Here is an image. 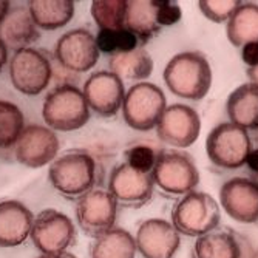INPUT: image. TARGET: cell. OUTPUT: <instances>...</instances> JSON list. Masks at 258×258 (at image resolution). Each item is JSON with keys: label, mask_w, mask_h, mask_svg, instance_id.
<instances>
[{"label": "cell", "mask_w": 258, "mask_h": 258, "mask_svg": "<svg viewBox=\"0 0 258 258\" xmlns=\"http://www.w3.org/2000/svg\"><path fill=\"white\" fill-rule=\"evenodd\" d=\"M162 78L176 98L201 101L212 87V67L203 53L182 51L167 62Z\"/></svg>", "instance_id": "6da1fadb"}, {"label": "cell", "mask_w": 258, "mask_h": 258, "mask_svg": "<svg viewBox=\"0 0 258 258\" xmlns=\"http://www.w3.org/2000/svg\"><path fill=\"white\" fill-rule=\"evenodd\" d=\"M48 179L67 200H79L95 189L96 161L84 150H70L50 164Z\"/></svg>", "instance_id": "7a4b0ae2"}, {"label": "cell", "mask_w": 258, "mask_h": 258, "mask_svg": "<svg viewBox=\"0 0 258 258\" xmlns=\"http://www.w3.org/2000/svg\"><path fill=\"white\" fill-rule=\"evenodd\" d=\"M90 107L81 88L73 84H60L46 95L42 116L53 132H75L90 121Z\"/></svg>", "instance_id": "3957f363"}, {"label": "cell", "mask_w": 258, "mask_h": 258, "mask_svg": "<svg viewBox=\"0 0 258 258\" xmlns=\"http://www.w3.org/2000/svg\"><path fill=\"white\" fill-rule=\"evenodd\" d=\"M220 203L206 192L194 190L179 198L172 210V224L179 235L187 238H200L220 227Z\"/></svg>", "instance_id": "277c9868"}, {"label": "cell", "mask_w": 258, "mask_h": 258, "mask_svg": "<svg viewBox=\"0 0 258 258\" xmlns=\"http://www.w3.org/2000/svg\"><path fill=\"white\" fill-rule=\"evenodd\" d=\"M155 185L167 197H184L197 190L200 172L194 158L182 150H159L152 172Z\"/></svg>", "instance_id": "5b68a950"}, {"label": "cell", "mask_w": 258, "mask_h": 258, "mask_svg": "<svg viewBox=\"0 0 258 258\" xmlns=\"http://www.w3.org/2000/svg\"><path fill=\"white\" fill-rule=\"evenodd\" d=\"M166 108V95L156 84L147 81L138 82L125 93L122 118L130 128L136 132H149L156 128Z\"/></svg>", "instance_id": "8992f818"}, {"label": "cell", "mask_w": 258, "mask_h": 258, "mask_svg": "<svg viewBox=\"0 0 258 258\" xmlns=\"http://www.w3.org/2000/svg\"><path fill=\"white\" fill-rule=\"evenodd\" d=\"M250 150L252 143L247 130L232 122L218 124L206 138L207 158L220 169H241L246 166V158Z\"/></svg>", "instance_id": "52a82bcc"}, {"label": "cell", "mask_w": 258, "mask_h": 258, "mask_svg": "<svg viewBox=\"0 0 258 258\" xmlns=\"http://www.w3.org/2000/svg\"><path fill=\"white\" fill-rule=\"evenodd\" d=\"M53 78L50 54L39 48L16 51L10 60V79L13 87L27 96H37L48 88Z\"/></svg>", "instance_id": "ba28073f"}, {"label": "cell", "mask_w": 258, "mask_h": 258, "mask_svg": "<svg viewBox=\"0 0 258 258\" xmlns=\"http://www.w3.org/2000/svg\"><path fill=\"white\" fill-rule=\"evenodd\" d=\"M30 237L42 253L67 252L76 243V227L65 214L56 209H45L34 217Z\"/></svg>", "instance_id": "9c48e42d"}, {"label": "cell", "mask_w": 258, "mask_h": 258, "mask_svg": "<svg viewBox=\"0 0 258 258\" xmlns=\"http://www.w3.org/2000/svg\"><path fill=\"white\" fill-rule=\"evenodd\" d=\"M156 136L176 150L197 143L201 132V118L195 108L185 104H172L164 110L156 125Z\"/></svg>", "instance_id": "30bf717a"}, {"label": "cell", "mask_w": 258, "mask_h": 258, "mask_svg": "<svg viewBox=\"0 0 258 258\" xmlns=\"http://www.w3.org/2000/svg\"><path fill=\"white\" fill-rule=\"evenodd\" d=\"M118 203L108 190L93 189L78 200L76 218L85 235L98 238L114 227L118 218Z\"/></svg>", "instance_id": "8fae6325"}, {"label": "cell", "mask_w": 258, "mask_h": 258, "mask_svg": "<svg viewBox=\"0 0 258 258\" xmlns=\"http://www.w3.org/2000/svg\"><path fill=\"white\" fill-rule=\"evenodd\" d=\"M96 36L85 28L65 33L56 42L54 57L57 63L72 73H87L99 60Z\"/></svg>", "instance_id": "7c38bea8"}, {"label": "cell", "mask_w": 258, "mask_h": 258, "mask_svg": "<svg viewBox=\"0 0 258 258\" xmlns=\"http://www.w3.org/2000/svg\"><path fill=\"white\" fill-rule=\"evenodd\" d=\"M107 190L119 206L139 209L150 203L155 190V182L152 173L138 172L127 162H122L111 170Z\"/></svg>", "instance_id": "4fadbf2b"}, {"label": "cell", "mask_w": 258, "mask_h": 258, "mask_svg": "<svg viewBox=\"0 0 258 258\" xmlns=\"http://www.w3.org/2000/svg\"><path fill=\"white\" fill-rule=\"evenodd\" d=\"M82 93L91 111L102 118H111L122 110L127 91L121 78L111 73L110 70H101L88 76Z\"/></svg>", "instance_id": "5bb4252c"}, {"label": "cell", "mask_w": 258, "mask_h": 258, "mask_svg": "<svg viewBox=\"0 0 258 258\" xmlns=\"http://www.w3.org/2000/svg\"><path fill=\"white\" fill-rule=\"evenodd\" d=\"M57 135L46 125H27L16 144V159L30 169H40L51 164L59 153Z\"/></svg>", "instance_id": "9a60e30c"}, {"label": "cell", "mask_w": 258, "mask_h": 258, "mask_svg": "<svg viewBox=\"0 0 258 258\" xmlns=\"http://www.w3.org/2000/svg\"><path fill=\"white\" fill-rule=\"evenodd\" d=\"M220 204L233 221H258V182L243 176L227 179L220 189Z\"/></svg>", "instance_id": "2e32d148"}, {"label": "cell", "mask_w": 258, "mask_h": 258, "mask_svg": "<svg viewBox=\"0 0 258 258\" xmlns=\"http://www.w3.org/2000/svg\"><path fill=\"white\" fill-rule=\"evenodd\" d=\"M135 241L143 258H173L182 240L170 221L149 218L139 224Z\"/></svg>", "instance_id": "e0dca14e"}, {"label": "cell", "mask_w": 258, "mask_h": 258, "mask_svg": "<svg viewBox=\"0 0 258 258\" xmlns=\"http://www.w3.org/2000/svg\"><path fill=\"white\" fill-rule=\"evenodd\" d=\"M34 215L17 200H0V247H16L31 233Z\"/></svg>", "instance_id": "ac0fdd59"}, {"label": "cell", "mask_w": 258, "mask_h": 258, "mask_svg": "<svg viewBox=\"0 0 258 258\" xmlns=\"http://www.w3.org/2000/svg\"><path fill=\"white\" fill-rule=\"evenodd\" d=\"M194 258H244V243L233 230L218 227L194 240Z\"/></svg>", "instance_id": "d6986e66"}, {"label": "cell", "mask_w": 258, "mask_h": 258, "mask_svg": "<svg viewBox=\"0 0 258 258\" xmlns=\"http://www.w3.org/2000/svg\"><path fill=\"white\" fill-rule=\"evenodd\" d=\"M229 122L244 130H258V87L247 82L233 90L226 102Z\"/></svg>", "instance_id": "ffe728a7"}, {"label": "cell", "mask_w": 258, "mask_h": 258, "mask_svg": "<svg viewBox=\"0 0 258 258\" xmlns=\"http://www.w3.org/2000/svg\"><path fill=\"white\" fill-rule=\"evenodd\" d=\"M39 37L40 33L28 13V8L10 10L7 19L0 25V39L5 42L8 48L14 50V53L23 48H30V45Z\"/></svg>", "instance_id": "44dd1931"}, {"label": "cell", "mask_w": 258, "mask_h": 258, "mask_svg": "<svg viewBox=\"0 0 258 258\" xmlns=\"http://www.w3.org/2000/svg\"><path fill=\"white\" fill-rule=\"evenodd\" d=\"M124 28L138 37L141 46H146L161 31L156 20V0H127Z\"/></svg>", "instance_id": "7402d4cb"}, {"label": "cell", "mask_w": 258, "mask_h": 258, "mask_svg": "<svg viewBox=\"0 0 258 258\" xmlns=\"http://www.w3.org/2000/svg\"><path fill=\"white\" fill-rule=\"evenodd\" d=\"M27 7L36 27L46 31L65 27L75 16L72 0H31Z\"/></svg>", "instance_id": "603a6c76"}, {"label": "cell", "mask_w": 258, "mask_h": 258, "mask_svg": "<svg viewBox=\"0 0 258 258\" xmlns=\"http://www.w3.org/2000/svg\"><path fill=\"white\" fill-rule=\"evenodd\" d=\"M110 72L114 73L122 81H136L146 82L153 73V59L150 53L144 48H139L130 51V53H119L113 54L108 59Z\"/></svg>", "instance_id": "cb8c5ba5"}, {"label": "cell", "mask_w": 258, "mask_h": 258, "mask_svg": "<svg viewBox=\"0 0 258 258\" xmlns=\"http://www.w3.org/2000/svg\"><path fill=\"white\" fill-rule=\"evenodd\" d=\"M226 34L229 42L243 48L246 43H258V5L243 2L240 8L226 23Z\"/></svg>", "instance_id": "d4e9b609"}, {"label": "cell", "mask_w": 258, "mask_h": 258, "mask_svg": "<svg viewBox=\"0 0 258 258\" xmlns=\"http://www.w3.org/2000/svg\"><path fill=\"white\" fill-rule=\"evenodd\" d=\"M136 252L135 237L121 227H113L95 238L90 249L91 258H135Z\"/></svg>", "instance_id": "484cf974"}, {"label": "cell", "mask_w": 258, "mask_h": 258, "mask_svg": "<svg viewBox=\"0 0 258 258\" xmlns=\"http://www.w3.org/2000/svg\"><path fill=\"white\" fill-rule=\"evenodd\" d=\"M25 127L22 110L10 101L0 99V149L16 147Z\"/></svg>", "instance_id": "4316f807"}, {"label": "cell", "mask_w": 258, "mask_h": 258, "mask_svg": "<svg viewBox=\"0 0 258 258\" xmlns=\"http://www.w3.org/2000/svg\"><path fill=\"white\" fill-rule=\"evenodd\" d=\"M127 0H95L91 2V17L99 30H122Z\"/></svg>", "instance_id": "83f0119b"}, {"label": "cell", "mask_w": 258, "mask_h": 258, "mask_svg": "<svg viewBox=\"0 0 258 258\" xmlns=\"http://www.w3.org/2000/svg\"><path fill=\"white\" fill-rule=\"evenodd\" d=\"M96 43L99 53L113 56L119 53H130L139 48L138 37L128 30H99L96 34Z\"/></svg>", "instance_id": "f1b7e54d"}, {"label": "cell", "mask_w": 258, "mask_h": 258, "mask_svg": "<svg viewBox=\"0 0 258 258\" xmlns=\"http://www.w3.org/2000/svg\"><path fill=\"white\" fill-rule=\"evenodd\" d=\"M243 2L240 0H200L198 8L214 23H227Z\"/></svg>", "instance_id": "f546056e"}, {"label": "cell", "mask_w": 258, "mask_h": 258, "mask_svg": "<svg viewBox=\"0 0 258 258\" xmlns=\"http://www.w3.org/2000/svg\"><path fill=\"white\" fill-rule=\"evenodd\" d=\"M125 162L130 167L143 173H152L158 159V152L149 146H135L125 152Z\"/></svg>", "instance_id": "4dcf8cb0"}, {"label": "cell", "mask_w": 258, "mask_h": 258, "mask_svg": "<svg viewBox=\"0 0 258 258\" xmlns=\"http://www.w3.org/2000/svg\"><path fill=\"white\" fill-rule=\"evenodd\" d=\"M181 7L175 0H159V2H156V20L161 28L175 25L181 20Z\"/></svg>", "instance_id": "1f68e13d"}, {"label": "cell", "mask_w": 258, "mask_h": 258, "mask_svg": "<svg viewBox=\"0 0 258 258\" xmlns=\"http://www.w3.org/2000/svg\"><path fill=\"white\" fill-rule=\"evenodd\" d=\"M241 59L247 65V68H255L258 67V43H246L241 48Z\"/></svg>", "instance_id": "d6a6232c"}, {"label": "cell", "mask_w": 258, "mask_h": 258, "mask_svg": "<svg viewBox=\"0 0 258 258\" xmlns=\"http://www.w3.org/2000/svg\"><path fill=\"white\" fill-rule=\"evenodd\" d=\"M246 166L250 172L258 173V149H252L246 158Z\"/></svg>", "instance_id": "836d02e7"}, {"label": "cell", "mask_w": 258, "mask_h": 258, "mask_svg": "<svg viewBox=\"0 0 258 258\" xmlns=\"http://www.w3.org/2000/svg\"><path fill=\"white\" fill-rule=\"evenodd\" d=\"M192 246H194V243L182 244V241H181V246H179V249L176 250V253L173 255V258H194Z\"/></svg>", "instance_id": "e575fe53"}, {"label": "cell", "mask_w": 258, "mask_h": 258, "mask_svg": "<svg viewBox=\"0 0 258 258\" xmlns=\"http://www.w3.org/2000/svg\"><path fill=\"white\" fill-rule=\"evenodd\" d=\"M7 62H8V46L0 39V72H2V68L7 65Z\"/></svg>", "instance_id": "d590c367"}, {"label": "cell", "mask_w": 258, "mask_h": 258, "mask_svg": "<svg viewBox=\"0 0 258 258\" xmlns=\"http://www.w3.org/2000/svg\"><path fill=\"white\" fill-rule=\"evenodd\" d=\"M10 2H7V0H0V25L4 23V20L7 19L8 13H10Z\"/></svg>", "instance_id": "8d00e7d4"}, {"label": "cell", "mask_w": 258, "mask_h": 258, "mask_svg": "<svg viewBox=\"0 0 258 258\" xmlns=\"http://www.w3.org/2000/svg\"><path fill=\"white\" fill-rule=\"evenodd\" d=\"M37 258H78V256L70 252H59V253H42Z\"/></svg>", "instance_id": "74e56055"}, {"label": "cell", "mask_w": 258, "mask_h": 258, "mask_svg": "<svg viewBox=\"0 0 258 258\" xmlns=\"http://www.w3.org/2000/svg\"><path fill=\"white\" fill-rule=\"evenodd\" d=\"M246 73H247L249 82L258 87V67H255V68H247V72H246Z\"/></svg>", "instance_id": "f35d334b"}, {"label": "cell", "mask_w": 258, "mask_h": 258, "mask_svg": "<svg viewBox=\"0 0 258 258\" xmlns=\"http://www.w3.org/2000/svg\"><path fill=\"white\" fill-rule=\"evenodd\" d=\"M250 258H258V249L256 250H253V253H252V256Z\"/></svg>", "instance_id": "ab89813d"}]
</instances>
